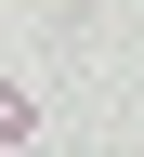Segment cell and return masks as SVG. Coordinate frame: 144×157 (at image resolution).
<instances>
[{"label":"cell","instance_id":"2","mask_svg":"<svg viewBox=\"0 0 144 157\" xmlns=\"http://www.w3.org/2000/svg\"><path fill=\"white\" fill-rule=\"evenodd\" d=\"M0 157H13V144H0Z\"/></svg>","mask_w":144,"mask_h":157},{"label":"cell","instance_id":"1","mask_svg":"<svg viewBox=\"0 0 144 157\" xmlns=\"http://www.w3.org/2000/svg\"><path fill=\"white\" fill-rule=\"evenodd\" d=\"M26 131H39V105H26V92H13V78H0V144L26 157Z\"/></svg>","mask_w":144,"mask_h":157}]
</instances>
